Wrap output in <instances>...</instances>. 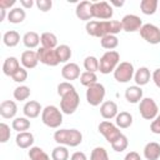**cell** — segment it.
<instances>
[{
  "label": "cell",
  "mask_w": 160,
  "mask_h": 160,
  "mask_svg": "<svg viewBox=\"0 0 160 160\" xmlns=\"http://www.w3.org/2000/svg\"><path fill=\"white\" fill-rule=\"evenodd\" d=\"M15 4V0H0V9L8 10Z\"/></svg>",
  "instance_id": "obj_47"
},
{
  "label": "cell",
  "mask_w": 160,
  "mask_h": 160,
  "mask_svg": "<svg viewBox=\"0 0 160 160\" xmlns=\"http://www.w3.org/2000/svg\"><path fill=\"white\" fill-rule=\"evenodd\" d=\"M140 31V36L149 44L156 45L160 44V29L154 25V24H144L141 26Z\"/></svg>",
  "instance_id": "obj_11"
},
{
  "label": "cell",
  "mask_w": 160,
  "mask_h": 160,
  "mask_svg": "<svg viewBox=\"0 0 160 160\" xmlns=\"http://www.w3.org/2000/svg\"><path fill=\"white\" fill-rule=\"evenodd\" d=\"M150 78H151V74H150V70L146 68V66H141L139 68L135 74H134V81L136 82L138 86H144L146 85L149 81H150Z\"/></svg>",
  "instance_id": "obj_24"
},
{
  "label": "cell",
  "mask_w": 160,
  "mask_h": 160,
  "mask_svg": "<svg viewBox=\"0 0 160 160\" xmlns=\"http://www.w3.org/2000/svg\"><path fill=\"white\" fill-rule=\"evenodd\" d=\"M70 160H88L85 152L82 151H75L71 156H70Z\"/></svg>",
  "instance_id": "obj_46"
},
{
  "label": "cell",
  "mask_w": 160,
  "mask_h": 160,
  "mask_svg": "<svg viewBox=\"0 0 160 160\" xmlns=\"http://www.w3.org/2000/svg\"><path fill=\"white\" fill-rule=\"evenodd\" d=\"M34 135L29 131H22V132H18L16 138H15V142L20 149H29L32 148L34 144Z\"/></svg>",
  "instance_id": "obj_22"
},
{
  "label": "cell",
  "mask_w": 160,
  "mask_h": 160,
  "mask_svg": "<svg viewBox=\"0 0 160 160\" xmlns=\"http://www.w3.org/2000/svg\"><path fill=\"white\" fill-rule=\"evenodd\" d=\"M100 44L104 49H106L108 51L114 50L115 48H118L119 45V39L116 38V35H106L104 38L100 39Z\"/></svg>",
  "instance_id": "obj_32"
},
{
  "label": "cell",
  "mask_w": 160,
  "mask_h": 160,
  "mask_svg": "<svg viewBox=\"0 0 160 160\" xmlns=\"http://www.w3.org/2000/svg\"><path fill=\"white\" fill-rule=\"evenodd\" d=\"M20 62H21L22 68H25V69H34V68H36V65L39 64L38 51H34V50L24 51L21 54V56H20Z\"/></svg>",
  "instance_id": "obj_16"
},
{
  "label": "cell",
  "mask_w": 160,
  "mask_h": 160,
  "mask_svg": "<svg viewBox=\"0 0 160 160\" xmlns=\"http://www.w3.org/2000/svg\"><path fill=\"white\" fill-rule=\"evenodd\" d=\"M91 8H92V2L91 1H88V0L80 1L76 5V9H75V14H76L78 19L85 20V21H91V19L94 18Z\"/></svg>",
  "instance_id": "obj_14"
},
{
  "label": "cell",
  "mask_w": 160,
  "mask_h": 160,
  "mask_svg": "<svg viewBox=\"0 0 160 160\" xmlns=\"http://www.w3.org/2000/svg\"><path fill=\"white\" fill-rule=\"evenodd\" d=\"M22 42L28 49H35L40 44V36L35 31H28L22 36Z\"/></svg>",
  "instance_id": "obj_28"
},
{
  "label": "cell",
  "mask_w": 160,
  "mask_h": 160,
  "mask_svg": "<svg viewBox=\"0 0 160 160\" xmlns=\"http://www.w3.org/2000/svg\"><path fill=\"white\" fill-rule=\"evenodd\" d=\"M150 130H151V132L160 135V114L151 121V124H150Z\"/></svg>",
  "instance_id": "obj_44"
},
{
  "label": "cell",
  "mask_w": 160,
  "mask_h": 160,
  "mask_svg": "<svg viewBox=\"0 0 160 160\" xmlns=\"http://www.w3.org/2000/svg\"><path fill=\"white\" fill-rule=\"evenodd\" d=\"M139 111L141 118L145 120H154L159 115L158 104L151 98H142V100L139 102Z\"/></svg>",
  "instance_id": "obj_6"
},
{
  "label": "cell",
  "mask_w": 160,
  "mask_h": 160,
  "mask_svg": "<svg viewBox=\"0 0 160 160\" xmlns=\"http://www.w3.org/2000/svg\"><path fill=\"white\" fill-rule=\"evenodd\" d=\"M115 124L119 129H128L132 124V115L128 111H120L115 118Z\"/></svg>",
  "instance_id": "obj_25"
},
{
  "label": "cell",
  "mask_w": 160,
  "mask_h": 160,
  "mask_svg": "<svg viewBox=\"0 0 160 160\" xmlns=\"http://www.w3.org/2000/svg\"><path fill=\"white\" fill-rule=\"evenodd\" d=\"M20 61L18 60V58L15 56H9L5 59L4 64H2V72L6 76H12L19 69H20Z\"/></svg>",
  "instance_id": "obj_20"
},
{
  "label": "cell",
  "mask_w": 160,
  "mask_h": 160,
  "mask_svg": "<svg viewBox=\"0 0 160 160\" xmlns=\"http://www.w3.org/2000/svg\"><path fill=\"white\" fill-rule=\"evenodd\" d=\"M105 92H106L105 86L100 82H96V84L88 88V90H86V101L91 106H99L100 104L104 102Z\"/></svg>",
  "instance_id": "obj_7"
},
{
  "label": "cell",
  "mask_w": 160,
  "mask_h": 160,
  "mask_svg": "<svg viewBox=\"0 0 160 160\" xmlns=\"http://www.w3.org/2000/svg\"><path fill=\"white\" fill-rule=\"evenodd\" d=\"M40 42L42 45V48H46V49H56L59 45H58V38L55 34L52 32H42L41 36H40Z\"/></svg>",
  "instance_id": "obj_27"
},
{
  "label": "cell",
  "mask_w": 160,
  "mask_h": 160,
  "mask_svg": "<svg viewBox=\"0 0 160 160\" xmlns=\"http://www.w3.org/2000/svg\"><path fill=\"white\" fill-rule=\"evenodd\" d=\"M80 66L75 62H68L62 66L61 69V76L68 80L69 82L72 81V80H76L80 78Z\"/></svg>",
  "instance_id": "obj_15"
},
{
  "label": "cell",
  "mask_w": 160,
  "mask_h": 160,
  "mask_svg": "<svg viewBox=\"0 0 160 160\" xmlns=\"http://www.w3.org/2000/svg\"><path fill=\"white\" fill-rule=\"evenodd\" d=\"M80 82H81V85H84V86H86V88H89V86H91V85H94V84H96L98 81V76H96V74L95 72H90V71H84V72H81V75H80Z\"/></svg>",
  "instance_id": "obj_37"
},
{
  "label": "cell",
  "mask_w": 160,
  "mask_h": 160,
  "mask_svg": "<svg viewBox=\"0 0 160 160\" xmlns=\"http://www.w3.org/2000/svg\"><path fill=\"white\" fill-rule=\"evenodd\" d=\"M134 74H135L134 65L129 61H122L116 66L114 71V78L118 82H128L134 78Z\"/></svg>",
  "instance_id": "obj_8"
},
{
  "label": "cell",
  "mask_w": 160,
  "mask_h": 160,
  "mask_svg": "<svg viewBox=\"0 0 160 160\" xmlns=\"http://www.w3.org/2000/svg\"><path fill=\"white\" fill-rule=\"evenodd\" d=\"M56 55H58V59H59V62H66L70 60L71 58V49L69 45L66 44H62V45H59L56 49Z\"/></svg>",
  "instance_id": "obj_31"
},
{
  "label": "cell",
  "mask_w": 160,
  "mask_h": 160,
  "mask_svg": "<svg viewBox=\"0 0 160 160\" xmlns=\"http://www.w3.org/2000/svg\"><path fill=\"white\" fill-rule=\"evenodd\" d=\"M22 112L28 119H35L40 115V112H42V108L39 101L30 100V101L25 102V105L22 108Z\"/></svg>",
  "instance_id": "obj_18"
},
{
  "label": "cell",
  "mask_w": 160,
  "mask_h": 160,
  "mask_svg": "<svg viewBox=\"0 0 160 160\" xmlns=\"http://www.w3.org/2000/svg\"><path fill=\"white\" fill-rule=\"evenodd\" d=\"M29 158L30 160H50L49 155L39 146H32L29 150Z\"/></svg>",
  "instance_id": "obj_36"
},
{
  "label": "cell",
  "mask_w": 160,
  "mask_h": 160,
  "mask_svg": "<svg viewBox=\"0 0 160 160\" xmlns=\"http://www.w3.org/2000/svg\"><path fill=\"white\" fill-rule=\"evenodd\" d=\"M120 64V55L115 50L106 51L99 60V71L101 74H110L114 72L116 66Z\"/></svg>",
  "instance_id": "obj_5"
},
{
  "label": "cell",
  "mask_w": 160,
  "mask_h": 160,
  "mask_svg": "<svg viewBox=\"0 0 160 160\" xmlns=\"http://www.w3.org/2000/svg\"><path fill=\"white\" fill-rule=\"evenodd\" d=\"M151 79L154 81V84L160 89V68L154 70V72L151 74Z\"/></svg>",
  "instance_id": "obj_45"
},
{
  "label": "cell",
  "mask_w": 160,
  "mask_h": 160,
  "mask_svg": "<svg viewBox=\"0 0 160 160\" xmlns=\"http://www.w3.org/2000/svg\"><path fill=\"white\" fill-rule=\"evenodd\" d=\"M12 129L16 130L18 132H22L26 131L30 128V120L26 116H21V118H15L12 120Z\"/></svg>",
  "instance_id": "obj_33"
},
{
  "label": "cell",
  "mask_w": 160,
  "mask_h": 160,
  "mask_svg": "<svg viewBox=\"0 0 160 160\" xmlns=\"http://www.w3.org/2000/svg\"><path fill=\"white\" fill-rule=\"evenodd\" d=\"M84 68L86 71L96 72V71H99V60L92 55L86 56L84 60Z\"/></svg>",
  "instance_id": "obj_38"
},
{
  "label": "cell",
  "mask_w": 160,
  "mask_h": 160,
  "mask_svg": "<svg viewBox=\"0 0 160 160\" xmlns=\"http://www.w3.org/2000/svg\"><path fill=\"white\" fill-rule=\"evenodd\" d=\"M124 160H141V158L136 151H130V152H128L125 155Z\"/></svg>",
  "instance_id": "obj_48"
},
{
  "label": "cell",
  "mask_w": 160,
  "mask_h": 160,
  "mask_svg": "<svg viewBox=\"0 0 160 160\" xmlns=\"http://www.w3.org/2000/svg\"><path fill=\"white\" fill-rule=\"evenodd\" d=\"M90 160H109V155L105 148L102 146H96L92 149L90 154Z\"/></svg>",
  "instance_id": "obj_40"
},
{
  "label": "cell",
  "mask_w": 160,
  "mask_h": 160,
  "mask_svg": "<svg viewBox=\"0 0 160 160\" xmlns=\"http://www.w3.org/2000/svg\"><path fill=\"white\" fill-rule=\"evenodd\" d=\"M11 78H12V80L15 82H24L28 79V70L25 68H20Z\"/></svg>",
  "instance_id": "obj_42"
},
{
  "label": "cell",
  "mask_w": 160,
  "mask_h": 160,
  "mask_svg": "<svg viewBox=\"0 0 160 160\" xmlns=\"http://www.w3.org/2000/svg\"><path fill=\"white\" fill-rule=\"evenodd\" d=\"M51 159L52 160H68L69 159V150L64 145H58L51 151Z\"/></svg>",
  "instance_id": "obj_34"
},
{
  "label": "cell",
  "mask_w": 160,
  "mask_h": 160,
  "mask_svg": "<svg viewBox=\"0 0 160 160\" xmlns=\"http://www.w3.org/2000/svg\"><path fill=\"white\" fill-rule=\"evenodd\" d=\"M36 6H38V9L40 10V11H42V12H46V11H49L51 8H52V1L51 0H36Z\"/></svg>",
  "instance_id": "obj_43"
},
{
  "label": "cell",
  "mask_w": 160,
  "mask_h": 160,
  "mask_svg": "<svg viewBox=\"0 0 160 160\" xmlns=\"http://www.w3.org/2000/svg\"><path fill=\"white\" fill-rule=\"evenodd\" d=\"M85 30L90 36L104 38L106 35H116L122 30L121 21L118 20H91L85 25Z\"/></svg>",
  "instance_id": "obj_2"
},
{
  "label": "cell",
  "mask_w": 160,
  "mask_h": 160,
  "mask_svg": "<svg viewBox=\"0 0 160 160\" xmlns=\"http://www.w3.org/2000/svg\"><path fill=\"white\" fill-rule=\"evenodd\" d=\"M25 18H26V12L24 8H12L8 12V20L11 24H20L25 20Z\"/></svg>",
  "instance_id": "obj_26"
},
{
  "label": "cell",
  "mask_w": 160,
  "mask_h": 160,
  "mask_svg": "<svg viewBox=\"0 0 160 160\" xmlns=\"http://www.w3.org/2000/svg\"><path fill=\"white\" fill-rule=\"evenodd\" d=\"M144 156L148 160H159L160 159V144L150 141L144 148Z\"/></svg>",
  "instance_id": "obj_23"
},
{
  "label": "cell",
  "mask_w": 160,
  "mask_h": 160,
  "mask_svg": "<svg viewBox=\"0 0 160 160\" xmlns=\"http://www.w3.org/2000/svg\"><path fill=\"white\" fill-rule=\"evenodd\" d=\"M125 99L128 100V102H131V104L140 102L142 100V89H141V86H138V85L129 86L125 90Z\"/></svg>",
  "instance_id": "obj_21"
},
{
  "label": "cell",
  "mask_w": 160,
  "mask_h": 160,
  "mask_svg": "<svg viewBox=\"0 0 160 160\" xmlns=\"http://www.w3.org/2000/svg\"><path fill=\"white\" fill-rule=\"evenodd\" d=\"M58 94L61 98L60 110L66 115L74 114L80 104V96L75 86L69 81H62L58 85Z\"/></svg>",
  "instance_id": "obj_1"
},
{
  "label": "cell",
  "mask_w": 160,
  "mask_h": 160,
  "mask_svg": "<svg viewBox=\"0 0 160 160\" xmlns=\"http://www.w3.org/2000/svg\"><path fill=\"white\" fill-rule=\"evenodd\" d=\"M100 114L106 120H110V119L116 118V115L119 114V109H118L116 102L115 101H111V100L104 101L100 105Z\"/></svg>",
  "instance_id": "obj_17"
},
{
  "label": "cell",
  "mask_w": 160,
  "mask_h": 160,
  "mask_svg": "<svg viewBox=\"0 0 160 160\" xmlns=\"http://www.w3.org/2000/svg\"><path fill=\"white\" fill-rule=\"evenodd\" d=\"M38 56H39V61L41 64H44V65L56 66L58 64H60L55 49H46V48H42L41 46L38 50Z\"/></svg>",
  "instance_id": "obj_12"
},
{
  "label": "cell",
  "mask_w": 160,
  "mask_h": 160,
  "mask_svg": "<svg viewBox=\"0 0 160 160\" xmlns=\"http://www.w3.org/2000/svg\"><path fill=\"white\" fill-rule=\"evenodd\" d=\"M110 5H114V6H122L124 5V1H115V0H111L110 1Z\"/></svg>",
  "instance_id": "obj_51"
},
{
  "label": "cell",
  "mask_w": 160,
  "mask_h": 160,
  "mask_svg": "<svg viewBox=\"0 0 160 160\" xmlns=\"http://www.w3.org/2000/svg\"><path fill=\"white\" fill-rule=\"evenodd\" d=\"M20 5H21L24 9H30V8H32L34 1H32V0H20Z\"/></svg>",
  "instance_id": "obj_49"
},
{
  "label": "cell",
  "mask_w": 160,
  "mask_h": 160,
  "mask_svg": "<svg viewBox=\"0 0 160 160\" xmlns=\"http://www.w3.org/2000/svg\"><path fill=\"white\" fill-rule=\"evenodd\" d=\"M30 88L26 86V85H20L18 88H15L12 95H14V99L18 100V101H25L29 96H30Z\"/></svg>",
  "instance_id": "obj_35"
},
{
  "label": "cell",
  "mask_w": 160,
  "mask_h": 160,
  "mask_svg": "<svg viewBox=\"0 0 160 160\" xmlns=\"http://www.w3.org/2000/svg\"><path fill=\"white\" fill-rule=\"evenodd\" d=\"M158 5H159L158 0H141L140 10L145 15H154L158 10Z\"/></svg>",
  "instance_id": "obj_30"
},
{
  "label": "cell",
  "mask_w": 160,
  "mask_h": 160,
  "mask_svg": "<svg viewBox=\"0 0 160 160\" xmlns=\"http://www.w3.org/2000/svg\"><path fill=\"white\" fill-rule=\"evenodd\" d=\"M18 112V105L14 100H4L0 104V115L4 119H12Z\"/></svg>",
  "instance_id": "obj_19"
},
{
  "label": "cell",
  "mask_w": 160,
  "mask_h": 160,
  "mask_svg": "<svg viewBox=\"0 0 160 160\" xmlns=\"http://www.w3.org/2000/svg\"><path fill=\"white\" fill-rule=\"evenodd\" d=\"M5 16H8V12H6V10H4V9H0V22L5 20Z\"/></svg>",
  "instance_id": "obj_50"
},
{
  "label": "cell",
  "mask_w": 160,
  "mask_h": 160,
  "mask_svg": "<svg viewBox=\"0 0 160 160\" xmlns=\"http://www.w3.org/2000/svg\"><path fill=\"white\" fill-rule=\"evenodd\" d=\"M91 10H92V16L95 19L101 20V21L109 20L114 15L112 6L106 1H95V2H92Z\"/></svg>",
  "instance_id": "obj_9"
},
{
  "label": "cell",
  "mask_w": 160,
  "mask_h": 160,
  "mask_svg": "<svg viewBox=\"0 0 160 160\" xmlns=\"http://www.w3.org/2000/svg\"><path fill=\"white\" fill-rule=\"evenodd\" d=\"M2 42L8 48H14L20 42V34L16 30H9L2 36Z\"/></svg>",
  "instance_id": "obj_29"
},
{
  "label": "cell",
  "mask_w": 160,
  "mask_h": 160,
  "mask_svg": "<svg viewBox=\"0 0 160 160\" xmlns=\"http://www.w3.org/2000/svg\"><path fill=\"white\" fill-rule=\"evenodd\" d=\"M54 140L59 145L75 148L81 144L82 134L76 129H60L54 132Z\"/></svg>",
  "instance_id": "obj_3"
},
{
  "label": "cell",
  "mask_w": 160,
  "mask_h": 160,
  "mask_svg": "<svg viewBox=\"0 0 160 160\" xmlns=\"http://www.w3.org/2000/svg\"><path fill=\"white\" fill-rule=\"evenodd\" d=\"M111 145V148H112V150H115V151H118V152H121V151H124L126 148H128V145H129V140H128V138L124 135V134H121L112 144H110Z\"/></svg>",
  "instance_id": "obj_39"
},
{
  "label": "cell",
  "mask_w": 160,
  "mask_h": 160,
  "mask_svg": "<svg viewBox=\"0 0 160 160\" xmlns=\"http://www.w3.org/2000/svg\"><path fill=\"white\" fill-rule=\"evenodd\" d=\"M10 126L5 122H0V142H8L10 139Z\"/></svg>",
  "instance_id": "obj_41"
},
{
  "label": "cell",
  "mask_w": 160,
  "mask_h": 160,
  "mask_svg": "<svg viewBox=\"0 0 160 160\" xmlns=\"http://www.w3.org/2000/svg\"><path fill=\"white\" fill-rule=\"evenodd\" d=\"M121 26L122 30L126 32H134L141 29L142 26V20L134 14H128L121 19Z\"/></svg>",
  "instance_id": "obj_13"
},
{
  "label": "cell",
  "mask_w": 160,
  "mask_h": 160,
  "mask_svg": "<svg viewBox=\"0 0 160 160\" xmlns=\"http://www.w3.org/2000/svg\"><path fill=\"white\" fill-rule=\"evenodd\" d=\"M41 121L46 126L51 129H56L62 124V111L55 105H48L42 109Z\"/></svg>",
  "instance_id": "obj_4"
},
{
  "label": "cell",
  "mask_w": 160,
  "mask_h": 160,
  "mask_svg": "<svg viewBox=\"0 0 160 160\" xmlns=\"http://www.w3.org/2000/svg\"><path fill=\"white\" fill-rule=\"evenodd\" d=\"M99 132L105 138V140L109 144H112L121 135L116 124H112L111 121H108V120H104L99 124Z\"/></svg>",
  "instance_id": "obj_10"
}]
</instances>
